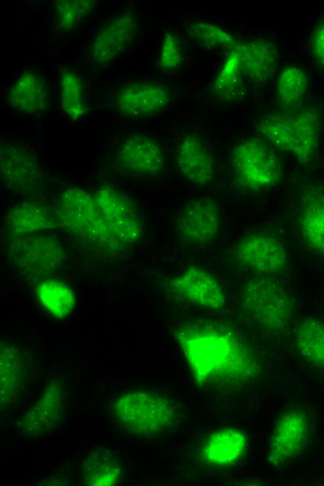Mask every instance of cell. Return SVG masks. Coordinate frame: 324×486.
<instances>
[{
    "instance_id": "cell-8",
    "label": "cell",
    "mask_w": 324,
    "mask_h": 486,
    "mask_svg": "<svg viewBox=\"0 0 324 486\" xmlns=\"http://www.w3.org/2000/svg\"><path fill=\"white\" fill-rule=\"evenodd\" d=\"M58 119L71 126L89 123L95 113V86L73 57H59L52 65Z\"/></svg>"
},
{
    "instance_id": "cell-9",
    "label": "cell",
    "mask_w": 324,
    "mask_h": 486,
    "mask_svg": "<svg viewBox=\"0 0 324 486\" xmlns=\"http://www.w3.org/2000/svg\"><path fill=\"white\" fill-rule=\"evenodd\" d=\"M165 129L181 178L194 186L209 185L215 174L214 156L199 127L193 121H173Z\"/></svg>"
},
{
    "instance_id": "cell-18",
    "label": "cell",
    "mask_w": 324,
    "mask_h": 486,
    "mask_svg": "<svg viewBox=\"0 0 324 486\" xmlns=\"http://www.w3.org/2000/svg\"><path fill=\"white\" fill-rule=\"evenodd\" d=\"M188 57L189 51L184 37L176 28L162 26L151 60V69L155 73L166 77L177 76L184 70Z\"/></svg>"
},
{
    "instance_id": "cell-23",
    "label": "cell",
    "mask_w": 324,
    "mask_h": 486,
    "mask_svg": "<svg viewBox=\"0 0 324 486\" xmlns=\"http://www.w3.org/2000/svg\"><path fill=\"white\" fill-rule=\"evenodd\" d=\"M297 342L302 354L315 363H324V324L315 319L305 321L298 328Z\"/></svg>"
},
{
    "instance_id": "cell-20",
    "label": "cell",
    "mask_w": 324,
    "mask_h": 486,
    "mask_svg": "<svg viewBox=\"0 0 324 486\" xmlns=\"http://www.w3.org/2000/svg\"><path fill=\"white\" fill-rule=\"evenodd\" d=\"M305 419L298 414L284 416L276 426L269 446L268 457L279 465L291 457L300 447L305 435Z\"/></svg>"
},
{
    "instance_id": "cell-19",
    "label": "cell",
    "mask_w": 324,
    "mask_h": 486,
    "mask_svg": "<svg viewBox=\"0 0 324 486\" xmlns=\"http://www.w3.org/2000/svg\"><path fill=\"white\" fill-rule=\"evenodd\" d=\"M175 285L188 299L203 307L218 308L225 302L220 285L214 277L201 269L186 270L176 277Z\"/></svg>"
},
{
    "instance_id": "cell-30",
    "label": "cell",
    "mask_w": 324,
    "mask_h": 486,
    "mask_svg": "<svg viewBox=\"0 0 324 486\" xmlns=\"http://www.w3.org/2000/svg\"><path fill=\"white\" fill-rule=\"evenodd\" d=\"M313 45L316 54L324 61V26L317 31L314 36Z\"/></svg>"
},
{
    "instance_id": "cell-4",
    "label": "cell",
    "mask_w": 324,
    "mask_h": 486,
    "mask_svg": "<svg viewBox=\"0 0 324 486\" xmlns=\"http://www.w3.org/2000/svg\"><path fill=\"white\" fill-rule=\"evenodd\" d=\"M2 109L27 126L48 131L57 118L52 69L39 61L23 62L2 82Z\"/></svg>"
},
{
    "instance_id": "cell-13",
    "label": "cell",
    "mask_w": 324,
    "mask_h": 486,
    "mask_svg": "<svg viewBox=\"0 0 324 486\" xmlns=\"http://www.w3.org/2000/svg\"><path fill=\"white\" fill-rule=\"evenodd\" d=\"M111 231L124 241L135 240L140 233L134 208L127 193L109 181H96L90 188Z\"/></svg>"
},
{
    "instance_id": "cell-6",
    "label": "cell",
    "mask_w": 324,
    "mask_h": 486,
    "mask_svg": "<svg viewBox=\"0 0 324 486\" xmlns=\"http://www.w3.org/2000/svg\"><path fill=\"white\" fill-rule=\"evenodd\" d=\"M46 132L32 127L1 132V178L8 191L19 195L35 193L43 183L37 144Z\"/></svg>"
},
{
    "instance_id": "cell-2",
    "label": "cell",
    "mask_w": 324,
    "mask_h": 486,
    "mask_svg": "<svg viewBox=\"0 0 324 486\" xmlns=\"http://www.w3.org/2000/svg\"><path fill=\"white\" fill-rule=\"evenodd\" d=\"M181 95L182 87L169 77L124 70L95 85V113L111 123L151 126Z\"/></svg>"
},
{
    "instance_id": "cell-3",
    "label": "cell",
    "mask_w": 324,
    "mask_h": 486,
    "mask_svg": "<svg viewBox=\"0 0 324 486\" xmlns=\"http://www.w3.org/2000/svg\"><path fill=\"white\" fill-rule=\"evenodd\" d=\"M98 150L112 171L133 184L152 183L166 170L165 149L152 126L109 122L99 128Z\"/></svg>"
},
{
    "instance_id": "cell-22",
    "label": "cell",
    "mask_w": 324,
    "mask_h": 486,
    "mask_svg": "<svg viewBox=\"0 0 324 486\" xmlns=\"http://www.w3.org/2000/svg\"><path fill=\"white\" fill-rule=\"evenodd\" d=\"M246 439L243 433L225 429L215 433L204 446L205 458L215 464L223 465L237 459L244 451Z\"/></svg>"
},
{
    "instance_id": "cell-15",
    "label": "cell",
    "mask_w": 324,
    "mask_h": 486,
    "mask_svg": "<svg viewBox=\"0 0 324 486\" xmlns=\"http://www.w3.org/2000/svg\"><path fill=\"white\" fill-rule=\"evenodd\" d=\"M120 417L140 430H153L164 426L170 418L167 405L159 398L145 394H130L119 402Z\"/></svg>"
},
{
    "instance_id": "cell-14",
    "label": "cell",
    "mask_w": 324,
    "mask_h": 486,
    "mask_svg": "<svg viewBox=\"0 0 324 486\" xmlns=\"http://www.w3.org/2000/svg\"><path fill=\"white\" fill-rule=\"evenodd\" d=\"M243 301L251 316L269 328L281 327L290 314L289 299L285 290L271 280L250 282L244 290Z\"/></svg>"
},
{
    "instance_id": "cell-28",
    "label": "cell",
    "mask_w": 324,
    "mask_h": 486,
    "mask_svg": "<svg viewBox=\"0 0 324 486\" xmlns=\"http://www.w3.org/2000/svg\"><path fill=\"white\" fill-rule=\"evenodd\" d=\"M243 69L257 80H263L273 65L272 51L264 43H254L242 48Z\"/></svg>"
},
{
    "instance_id": "cell-16",
    "label": "cell",
    "mask_w": 324,
    "mask_h": 486,
    "mask_svg": "<svg viewBox=\"0 0 324 486\" xmlns=\"http://www.w3.org/2000/svg\"><path fill=\"white\" fill-rule=\"evenodd\" d=\"M220 226L218 207L206 199L189 202L178 219L181 235L190 242L202 243L212 239Z\"/></svg>"
},
{
    "instance_id": "cell-7",
    "label": "cell",
    "mask_w": 324,
    "mask_h": 486,
    "mask_svg": "<svg viewBox=\"0 0 324 486\" xmlns=\"http://www.w3.org/2000/svg\"><path fill=\"white\" fill-rule=\"evenodd\" d=\"M181 343L199 381L215 374L244 376L253 370L249 355L228 333L203 331L183 334Z\"/></svg>"
},
{
    "instance_id": "cell-31",
    "label": "cell",
    "mask_w": 324,
    "mask_h": 486,
    "mask_svg": "<svg viewBox=\"0 0 324 486\" xmlns=\"http://www.w3.org/2000/svg\"><path fill=\"white\" fill-rule=\"evenodd\" d=\"M114 477L112 474H104L99 477L96 481V484H111L113 482Z\"/></svg>"
},
{
    "instance_id": "cell-29",
    "label": "cell",
    "mask_w": 324,
    "mask_h": 486,
    "mask_svg": "<svg viewBox=\"0 0 324 486\" xmlns=\"http://www.w3.org/2000/svg\"><path fill=\"white\" fill-rule=\"evenodd\" d=\"M12 227L20 232H30L43 228L47 218L43 209L34 202L17 205L12 211Z\"/></svg>"
},
{
    "instance_id": "cell-10",
    "label": "cell",
    "mask_w": 324,
    "mask_h": 486,
    "mask_svg": "<svg viewBox=\"0 0 324 486\" xmlns=\"http://www.w3.org/2000/svg\"><path fill=\"white\" fill-rule=\"evenodd\" d=\"M62 186L58 195V206L69 226L97 242L117 243L118 239L105 222L91 189L76 183Z\"/></svg>"
},
{
    "instance_id": "cell-5",
    "label": "cell",
    "mask_w": 324,
    "mask_h": 486,
    "mask_svg": "<svg viewBox=\"0 0 324 486\" xmlns=\"http://www.w3.org/2000/svg\"><path fill=\"white\" fill-rule=\"evenodd\" d=\"M106 4L107 2L97 0L47 1L36 45L48 57H63L69 47L83 38Z\"/></svg>"
},
{
    "instance_id": "cell-11",
    "label": "cell",
    "mask_w": 324,
    "mask_h": 486,
    "mask_svg": "<svg viewBox=\"0 0 324 486\" xmlns=\"http://www.w3.org/2000/svg\"><path fill=\"white\" fill-rule=\"evenodd\" d=\"M259 128L268 141L301 161L308 160L314 153L318 124L311 110H303L290 116H266Z\"/></svg>"
},
{
    "instance_id": "cell-17",
    "label": "cell",
    "mask_w": 324,
    "mask_h": 486,
    "mask_svg": "<svg viewBox=\"0 0 324 486\" xmlns=\"http://www.w3.org/2000/svg\"><path fill=\"white\" fill-rule=\"evenodd\" d=\"M237 254L246 266L265 272L282 270L287 259L283 247L265 234H251L243 238L238 245Z\"/></svg>"
},
{
    "instance_id": "cell-12",
    "label": "cell",
    "mask_w": 324,
    "mask_h": 486,
    "mask_svg": "<svg viewBox=\"0 0 324 486\" xmlns=\"http://www.w3.org/2000/svg\"><path fill=\"white\" fill-rule=\"evenodd\" d=\"M237 177L253 189L271 187L280 178V163L271 149L254 139L242 140L233 152Z\"/></svg>"
},
{
    "instance_id": "cell-25",
    "label": "cell",
    "mask_w": 324,
    "mask_h": 486,
    "mask_svg": "<svg viewBox=\"0 0 324 486\" xmlns=\"http://www.w3.org/2000/svg\"><path fill=\"white\" fill-rule=\"evenodd\" d=\"M188 38L195 44L211 48L230 43L231 36L219 27L203 20H189L184 23Z\"/></svg>"
},
{
    "instance_id": "cell-24",
    "label": "cell",
    "mask_w": 324,
    "mask_h": 486,
    "mask_svg": "<svg viewBox=\"0 0 324 486\" xmlns=\"http://www.w3.org/2000/svg\"><path fill=\"white\" fill-rule=\"evenodd\" d=\"M42 304L52 314L59 316L67 315L73 307L71 290L57 282H45L38 289Z\"/></svg>"
},
{
    "instance_id": "cell-27",
    "label": "cell",
    "mask_w": 324,
    "mask_h": 486,
    "mask_svg": "<svg viewBox=\"0 0 324 486\" xmlns=\"http://www.w3.org/2000/svg\"><path fill=\"white\" fill-rule=\"evenodd\" d=\"M307 86L305 73L297 66L286 67L277 81V95L285 105L296 103L304 95Z\"/></svg>"
},
{
    "instance_id": "cell-1",
    "label": "cell",
    "mask_w": 324,
    "mask_h": 486,
    "mask_svg": "<svg viewBox=\"0 0 324 486\" xmlns=\"http://www.w3.org/2000/svg\"><path fill=\"white\" fill-rule=\"evenodd\" d=\"M145 36V15L138 1L107 3L77 44L73 58L95 86L126 70Z\"/></svg>"
},
{
    "instance_id": "cell-21",
    "label": "cell",
    "mask_w": 324,
    "mask_h": 486,
    "mask_svg": "<svg viewBox=\"0 0 324 486\" xmlns=\"http://www.w3.org/2000/svg\"><path fill=\"white\" fill-rule=\"evenodd\" d=\"M19 265L30 271H50L61 259L60 251L54 242L44 239L27 240L18 250Z\"/></svg>"
},
{
    "instance_id": "cell-26",
    "label": "cell",
    "mask_w": 324,
    "mask_h": 486,
    "mask_svg": "<svg viewBox=\"0 0 324 486\" xmlns=\"http://www.w3.org/2000/svg\"><path fill=\"white\" fill-rule=\"evenodd\" d=\"M301 230L306 242L324 253V201L311 204L304 212Z\"/></svg>"
}]
</instances>
